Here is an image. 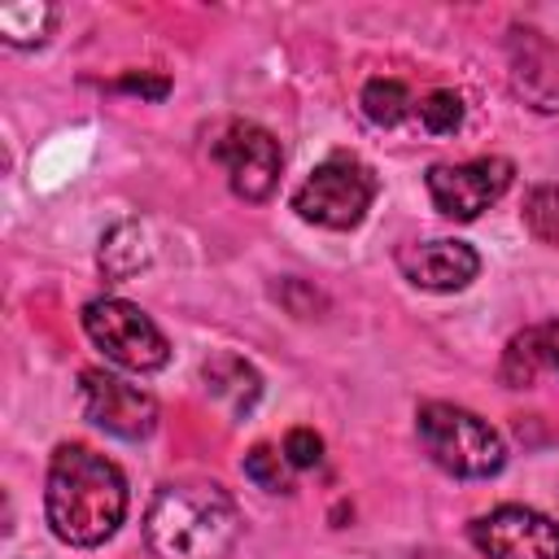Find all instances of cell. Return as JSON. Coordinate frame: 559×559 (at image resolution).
<instances>
[{
	"mask_svg": "<svg viewBox=\"0 0 559 559\" xmlns=\"http://www.w3.org/2000/svg\"><path fill=\"white\" fill-rule=\"evenodd\" d=\"M472 542L485 559H559V520L533 507H493L472 520Z\"/></svg>",
	"mask_w": 559,
	"mask_h": 559,
	"instance_id": "obj_9",
	"label": "cell"
},
{
	"mask_svg": "<svg viewBox=\"0 0 559 559\" xmlns=\"http://www.w3.org/2000/svg\"><path fill=\"white\" fill-rule=\"evenodd\" d=\"M157 559H223L240 537V511L223 485H162L144 511Z\"/></svg>",
	"mask_w": 559,
	"mask_h": 559,
	"instance_id": "obj_2",
	"label": "cell"
},
{
	"mask_svg": "<svg viewBox=\"0 0 559 559\" xmlns=\"http://www.w3.org/2000/svg\"><path fill=\"white\" fill-rule=\"evenodd\" d=\"M397 266L415 288L459 293V288H467L476 280L480 258L463 240H419V245H402L397 249Z\"/></svg>",
	"mask_w": 559,
	"mask_h": 559,
	"instance_id": "obj_10",
	"label": "cell"
},
{
	"mask_svg": "<svg viewBox=\"0 0 559 559\" xmlns=\"http://www.w3.org/2000/svg\"><path fill=\"white\" fill-rule=\"evenodd\" d=\"M376 201V175L367 162H358L354 153H332L323 157L293 192V210L297 218L328 227V231H349L367 218Z\"/></svg>",
	"mask_w": 559,
	"mask_h": 559,
	"instance_id": "obj_4",
	"label": "cell"
},
{
	"mask_svg": "<svg viewBox=\"0 0 559 559\" xmlns=\"http://www.w3.org/2000/svg\"><path fill=\"white\" fill-rule=\"evenodd\" d=\"M419 122H424V131H432V135H454V131L463 127V100H459L454 92L437 87V92H428V96L419 100Z\"/></svg>",
	"mask_w": 559,
	"mask_h": 559,
	"instance_id": "obj_18",
	"label": "cell"
},
{
	"mask_svg": "<svg viewBox=\"0 0 559 559\" xmlns=\"http://www.w3.org/2000/svg\"><path fill=\"white\" fill-rule=\"evenodd\" d=\"M415 432H419V445L428 450V459L441 472H450V476L485 480V476H498L502 463H507L502 437L480 415H472V411H463L454 402H428V406H419Z\"/></svg>",
	"mask_w": 559,
	"mask_h": 559,
	"instance_id": "obj_3",
	"label": "cell"
},
{
	"mask_svg": "<svg viewBox=\"0 0 559 559\" xmlns=\"http://www.w3.org/2000/svg\"><path fill=\"white\" fill-rule=\"evenodd\" d=\"M524 227L542 240V245H555L559 249V188H533L524 197Z\"/></svg>",
	"mask_w": 559,
	"mask_h": 559,
	"instance_id": "obj_16",
	"label": "cell"
},
{
	"mask_svg": "<svg viewBox=\"0 0 559 559\" xmlns=\"http://www.w3.org/2000/svg\"><path fill=\"white\" fill-rule=\"evenodd\" d=\"M358 105H362V114H367L376 127H397V122L411 114L415 100H411L406 83H397V79H371V83L362 87Z\"/></svg>",
	"mask_w": 559,
	"mask_h": 559,
	"instance_id": "obj_15",
	"label": "cell"
},
{
	"mask_svg": "<svg viewBox=\"0 0 559 559\" xmlns=\"http://www.w3.org/2000/svg\"><path fill=\"white\" fill-rule=\"evenodd\" d=\"M240 467H245V476H249L258 489H266V493H288V489H293V485H288V459H284L280 450H271V445H253Z\"/></svg>",
	"mask_w": 559,
	"mask_h": 559,
	"instance_id": "obj_17",
	"label": "cell"
},
{
	"mask_svg": "<svg viewBox=\"0 0 559 559\" xmlns=\"http://www.w3.org/2000/svg\"><path fill=\"white\" fill-rule=\"evenodd\" d=\"M546 362V345H542V328H524L520 336H511L507 354H502V384L507 389H528L542 376Z\"/></svg>",
	"mask_w": 559,
	"mask_h": 559,
	"instance_id": "obj_13",
	"label": "cell"
},
{
	"mask_svg": "<svg viewBox=\"0 0 559 559\" xmlns=\"http://www.w3.org/2000/svg\"><path fill=\"white\" fill-rule=\"evenodd\" d=\"M284 459H288V467H314L323 459V437L314 428H293L284 437Z\"/></svg>",
	"mask_w": 559,
	"mask_h": 559,
	"instance_id": "obj_19",
	"label": "cell"
},
{
	"mask_svg": "<svg viewBox=\"0 0 559 559\" xmlns=\"http://www.w3.org/2000/svg\"><path fill=\"white\" fill-rule=\"evenodd\" d=\"M542 345H546V362L559 367V319L542 323Z\"/></svg>",
	"mask_w": 559,
	"mask_h": 559,
	"instance_id": "obj_21",
	"label": "cell"
},
{
	"mask_svg": "<svg viewBox=\"0 0 559 559\" xmlns=\"http://www.w3.org/2000/svg\"><path fill=\"white\" fill-rule=\"evenodd\" d=\"M44 511L61 542L100 546L118 533L127 515V480L105 454L87 445H61L48 463Z\"/></svg>",
	"mask_w": 559,
	"mask_h": 559,
	"instance_id": "obj_1",
	"label": "cell"
},
{
	"mask_svg": "<svg viewBox=\"0 0 559 559\" xmlns=\"http://www.w3.org/2000/svg\"><path fill=\"white\" fill-rule=\"evenodd\" d=\"M79 402H83V415L109 432V437H122V441H140L157 428V402L153 393H144L140 384L114 376V371H100V367H87L79 376Z\"/></svg>",
	"mask_w": 559,
	"mask_h": 559,
	"instance_id": "obj_7",
	"label": "cell"
},
{
	"mask_svg": "<svg viewBox=\"0 0 559 559\" xmlns=\"http://www.w3.org/2000/svg\"><path fill=\"white\" fill-rule=\"evenodd\" d=\"M118 87L140 92V96H166V79H148V74H127Z\"/></svg>",
	"mask_w": 559,
	"mask_h": 559,
	"instance_id": "obj_20",
	"label": "cell"
},
{
	"mask_svg": "<svg viewBox=\"0 0 559 559\" xmlns=\"http://www.w3.org/2000/svg\"><path fill=\"white\" fill-rule=\"evenodd\" d=\"M515 179V166L507 157H472V162H437L428 166V197L445 218L472 223L480 218Z\"/></svg>",
	"mask_w": 559,
	"mask_h": 559,
	"instance_id": "obj_6",
	"label": "cell"
},
{
	"mask_svg": "<svg viewBox=\"0 0 559 559\" xmlns=\"http://www.w3.org/2000/svg\"><path fill=\"white\" fill-rule=\"evenodd\" d=\"M140 266H148V240L135 223H118L100 240V271L109 280H131Z\"/></svg>",
	"mask_w": 559,
	"mask_h": 559,
	"instance_id": "obj_12",
	"label": "cell"
},
{
	"mask_svg": "<svg viewBox=\"0 0 559 559\" xmlns=\"http://www.w3.org/2000/svg\"><path fill=\"white\" fill-rule=\"evenodd\" d=\"M201 380H205L210 397L223 402L236 419L249 415L253 402L262 397V380H258V371H253L240 354H214V358L201 367Z\"/></svg>",
	"mask_w": 559,
	"mask_h": 559,
	"instance_id": "obj_11",
	"label": "cell"
},
{
	"mask_svg": "<svg viewBox=\"0 0 559 559\" xmlns=\"http://www.w3.org/2000/svg\"><path fill=\"white\" fill-rule=\"evenodd\" d=\"M214 162L227 170V183L240 201H266L280 183V140L258 122H227L214 140Z\"/></svg>",
	"mask_w": 559,
	"mask_h": 559,
	"instance_id": "obj_8",
	"label": "cell"
},
{
	"mask_svg": "<svg viewBox=\"0 0 559 559\" xmlns=\"http://www.w3.org/2000/svg\"><path fill=\"white\" fill-rule=\"evenodd\" d=\"M52 17H57V13H52L48 4H4V9H0V35H4V44H13V48H35V44L48 39Z\"/></svg>",
	"mask_w": 559,
	"mask_h": 559,
	"instance_id": "obj_14",
	"label": "cell"
},
{
	"mask_svg": "<svg viewBox=\"0 0 559 559\" xmlns=\"http://www.w3.org/2000/svg\"><path fill=\"white\" fill-rule=\"evenodd\" d=\"M83 332L87 341L122 371H162L170 358V345L162 328L122 297H96L83 306Z\"/></svg>",
	"mask_w": 559,
	"mask_h": 559,
	"instance_id": "obj_5",
	"label": "cell"
}]
</instances>
